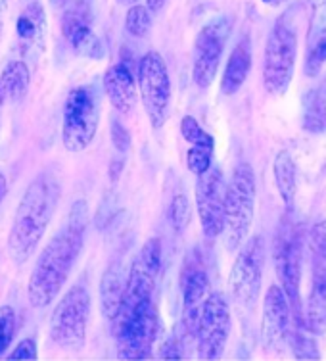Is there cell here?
<instances>
[{"label":"cell","instance_id":"6da1fadb","mask_svg":"<svg viewBox=\"0 0 326 361\" xmlns=\"http://www.w3.org/2000/svg\"><path fill=\"white\" fill-rule=\"evenodd\" d=\"M87 225L89 206L84 200H77L71 206L68 221L50 238L49 244L42 248L41 256L37 257L27 285V298L31 306L41 310L50 306L58 298L83 252Z\"/></svg>","mask_w":326,"mask_h":361},{"label":"cell","instance_id":"7a4b0ae2","mask_svg":"<svg viewBox=\"0 0 326 361\" xmlns=\"http://www.w3.org/2000/svg\"><path fill=\"white\" fill-rule=\"evenodd\" d=\"M62 185L52 169L42 171L29 183L15 209L12 229L8 235V252L15 264L21 265L33 256L42 236L52 223L60 204Z\"/></svg>","mask_w":326,"mask_h":361},{"label":"cell","instance_id":"3957f363","mask_svg":"<svg viewBox=\"0 0 326 361\" xmlns=\"http://www.w3.org/2000/svg\"><path fill=\"white\" fill-rule=\"evenodd\" d=\"M303 227L294 216V209H286L272 236V262L278 283L290 300L294 323L306 321L301 304V271H303Z\"/></svg>","mask_w":326,"mask_h":361},{"label":"cell","instance_id":"277c9868","mask_svg":"<svg viewBox=\"0 0 326 361\" xmlns=\"http://www.w3.org/2000/svg\"><path fill=\"white\" fill-rule=\"evenodd\" d=\"M163 248L160 238H148L140 248L137 257L132 259L131 269L127 275L125 294L119 307L118 317L111 323V329L123 325L127 321L134 319L137 315L144 313L148 307L156 304V285L161 271Z\"/></svg>","mask_w":326,"mask_h":361},{"label":"cell","instance_id":"5b68a950","mask_svg":"<svg viewBox=\"0 0 326 361\" xmlns=\"http://www.w3.org/2000/svg\"><path fill=\"white\" fill-rule=\"evenodd\" d=\"M257 185L253 167L248 161H240L232 171L227 187V204H225V229L222 240L229 252L238 250L248 238L251 223L256 217Z\"/></svg>","mask_w":326,"mask_h":361},{"label":"cell","instance_id":"8992f818","mask_svg":"<svg viewBox=\"0 0 326 361\" xmlns=\"http://www.w3.org/2000/svg\"><path fill=\"white\" fill-rule=\"evenodd\" d=\"M100 123V98L91 85L70 90L62 116V142L68 152H83L96 137Z\"/></svg>","mask_w":326,"mask_h":361},{"label":"cell","instance_id":"52a82bcc","mask_svg":"<svg viewBox=\"0 0 326 361\" xmlns=\"http://www.w3.org/2000/svg\"><path fill=\"white\" fill-rule=\"evenodd\" d=\"M91 317V292L84 285L71 286L56 304L50 317V338L68 352H79L87 342Z\"/></svg>","mask_w":326,"mask_h":361},{"label":"cell","instance_id":"ba28073f","mask_svg":"<svg viewBox=\"0 0 326 361\" xmlns=\"http://www.w3.org/2000/svg\"><path fill=\"white\" fill-rule=\"evenodd\" d=\"M298 60V33L286 18L272 25L263 56V87L272 97H282L290 89Z\"/></svg>","mask_w":326,"mask_h":361},{"label":"cell","instance_id":"9c48e42d","mask_svg":"<svg viewBox=\"0 0 326 361\" xmlns=\"http://www.w3.org/2000/svg\"><path fill=\"white\" fill-rule=\"evenodd\" d=\"M140 102L144 106L146 116L153 131H160L165 126L171 114V77L167 71L163 56L156 50L146 52L140 58L137 68Z\"/></svg>","mask_w":326,"mask_h":361},{"label":"cell","instance_id":"30bf717a","mask_svg":"<svg viewBox=\"0 0 326 361\" xmlns=\"http://www.w3.org/2000/svg\"><path fill=\"white\" fill-rule=\"evenodd\" d=\"M265 267V243L259 235L251 236L238 252L229 275L232 298L244 307H253L261 294Z\"/></svg>","mask_w":326,"mask_h":361},{"label":"cell","instance_id":"8fae6325","mask_svg":"<svg viewBox=\"0 0 326 361\" xmlns=\"http://www.w3.org/2000/svg\"><path fill=\"white\" fill-rule=\"evenodd\" d=\"M230 23L229 18H217L200 29L194 41V58H192V79L201 90L209 89L215 81L222 52L229 41Z\"/></svg>","mask_w":326,"mask_h":361},{"label":"cell","instance_id":"7c38bea8","mask_svg":"<svg viewBox=\"0 0 326 361\" xmlns=\"http://www.w3.org/2000/svg\"><path fill=\"white\" fill-rule=\"evenodd\" d=\"M230 326V306L219 292H211L201 310L200 323L196 331V350L198 357L206 361L219 360L229 342Z\"/></svg>","mask_w":326,"mask_h":361},{"label":"cell","instance_id":"4fadbf2b","mask_svg":"<svg viewBox=\"0 0 326 361\" xmlns=\"http://www.w3.org/2000/svg\"><path fill=\"white\" fill-rule=\"evenodd\" d=\"M227 183L221 167L211 166L196 183V209L200 216L201 233L206 238H217L225 229Z\"/></svg>","mask_w":326,"mask_h":361},{"label":"cell","instance_id":"5bb4252c","mask_svg":"<svg viewBox=\"0 0 326 361\" xmlns=\"http://www.w3.org/2000/svg\"><path fill=\"white\" fill-rule=\"evenodd\" d=\"M209 277L201 254L190 252L182 264L181 290H182V326L188 336L196 338L198 323L206 300L209 298Z\"/></svg>","mask_w":326,"mask_h":361},{"label":"cell","instance_id":"9a60e30c","mask_svg":"<svg viewBox=\"0 0 326 361\" xmlns=\"http://www.w3.org/2000/svg\"><path fill=\"white\" fill-rule=\"evenodd\" d=\"M160 333V310L158 304L148 307L134 319L113 329L118 342L119 360H150L153 344Z\"/></svg>","mask_w":326,"mask_h":361},{"label":"cell","instance_id":"2e32d148","mask_svg":"<svg viewBox=\"0 0 326 361\" xmlns=\"http://www.w3.org/2000/svg\"><path fill=\"white\" fill-rule=\"evenodd\" d=\"M62 33L79 56L91 60L104 58V44L92 29V4L89 2H68L63 6Z\"/></svg>","mask_w":326,"mask_h":361},{"label":"cell","instance_id":"e0dca14e","mask_svg":"<svg viewBox=\"0 0 326 361\" xmlns=\"http://www.w3.org/2000/svg\"><path fill=\"white\" fill-rule=\"evenodd\" d=\"M294 313L290 300L282 286L271 285L263 298V321H261V336L265 346L272 352H284L290 344Z\"/></svg>","mask_w":326,"mask_h":361},{"label":"cell","instance_id":"ac0fdd59","mask_svg":"<svg viewBox=\"0 0 326 361\" xmlns=\"http://www.w3.org/2000/svg\"><path fill=\"white\" fill-rule=\"evenodd\" d=\"M104 92L113 110L127 116L134 110L139 100V81L129 68V63L118 62L110 66L102 79Z\"/></svg>","mask_w":326,"mask_h":361},{"label":"cell","instance_id":"d6986e66","mask_svg":"<svg viewBox=\"0 0 326 361\" xmlns=\"http://www.w3.org/2000/svg\"><path fill=\"white\" fill-rule=\"evenodd\" d=\"M15 39H18V47L23 54L42 52L44 41H46V14L39 2H31L18 16Z\"/></svg>","mask_w":326,"mask_h":361},{"label":"cell","instance_id":"ffe728a7","mask_svg":"<svg viewBox=\"0 0 326 361\" xmlns=\"http://www.w3.org/2000/svg\"><path fill=\"white\" fill-rule=\"evenodd\" d=\"M251 42L248 37H244L242 41L232 49L227 68L222 71L221 77V92L227 97H232L238 90L242 89L246 79L251 71Z\"/></svg>","mask_w":326,"mask_h":361},{"label":"cell","instance_id":"44dd1931","mask_svg":"<svg viewBox=\"0 0 326 361\" xmlns=\"http://www.w3.org/2000/svg\"><path fill=\"white\" fill-rule=\"evenodd\" d=\"M127 277L121 262H113V264L104 271L102 281H100V307L104 317L110 323L118 317L119 307L123 302V294H125Z\"/></svg>","mask_w":326,"mask_h":361},{"label":"cell","instance_id":"7402d4cb","mask_svg":"<svg viewBox=\"0 0 326 361\" xmlns=\"http://www.w3.org/2000/svg\"><path fill=\"white\" fill-rule=\"evenodd\" d=\"M31 85V71L23 60H12L0 73V106L21 102Z\"/></svg>","mask_w":326,"mask_h":361},{"label":"cell","instance_id":"603a6c76","mask_svg":"<svg viewBox=\"0 0 326 361\" xmlns=\"http://www.w3.org/2000/svg\"><path fill=\"white\" fill-rule=\"evenodd\" d=\"M275 173V185H277L280 200L284 204V209H294L296 204V192H298V180H296V161L288 150H280L272 164Z\"/></svg>","mask_w":326,"mask_h":361},{"label":"cell","instance_id":"cb8c5ba5","mask_svg":"<svg viewBox=\"0 0 326 361\" xmlns=\"http://www.w3.org/2000/svg\"><path fill=\"white\" fill-rule=\"evenodd\" d=\"M301 127L303 131L313 135L326 131V79L309 90L303 98Z\"/></svg>","mask_w":326,"mask_h":361},{"label":"cell","instance_id":"d4e9b609","mask_svg":"<svg viewBox=\"0 0 326 361\" xmlns=\"http://www.w3.org/2000/svg\"><path fill=\"white\" fill-rule=\"evenodd\" d=\"M303 315L313 333H326V279H313V288L307 298Z\"/></svg>","mask_w":326,"mask_h":361},{"label":"cell","instance_id":"484cf974","mask_svg":"<svg viewBox=\"0 0 326 361\" xmlns=\"http://www.w3.org/2000/svg\"><path fill=\"white\" fill-rule=\"evenodd\" d=\"M317 334L307 326L306 321H296L291 326L290 346L294 350L296 360H320L319 348H317Z\"/></svg>","mask_w":326,"mask_h":361},{"label":"cell","instance_id":"4316f807","mask_svg":"<svg viewBox=\"0 0 326 361\" xmlns=\"http://www.w3.org/2000/svg\"><path fill=\"white\" fill-rule=\"evenodd\" d=\"M127 33L134 39H142L152 29V10L144 4H132L125 16Z\"/></svg>","mask_w":326,"mask_h":361},{"label":"cell","instance_id":"83f0119b","mask_svg":"<svg viewBox=\"0 0 326 361\" xmlns=\"http://www.w3.org/2000/svg\"><path fill=\"white\" fill-rule=\"evenodd\" d=\"M192 217V206L184 195H175L169 206V221L177 235H182L188 229V223Z\"/></svg>","mask_w":326,"mask_h":361},{"label":"cell","instance_id":"f1b7e54d","mask_svg":"<svg viewBox=\"0 0 326 361\" xmlns=\"http://www.w3.org/2000/svg\"><path fill=\"white\" fill-rule=\"evenodd\" d=\"M213 150L215 146H190L187 152V167L190 173L200 177L213 166Z\"/></svg>","mask_w":326,"mask_h":361},{"label":"cell","instance_id":"f546056e","mask_svg":"<svg viewBox=\"0 0 326 361\" xmlns=\"http://www.w3.org/2000/svg\"><path fill=\"white\" fill-rule=\"evenodd\" d=\"M182 139L190 142V146H215V140L192 116H184L181 119Z\"/></svg>","mask_w":326,"mask_h":361},{"label":"cell","instance_id":"4dcf8cb0","mask_svg":"<svg viewBox=\"0 0 326 361\" xmlns=\"http://www.w3.org/2000/svg\"><path fill=\"white\" fill-rule=\"evenodd\" d=\"M15 310L12 306H0V355L6 352L15 336Z\"/></svg>","mask_w":326,"mask_h":361},{"label":"cell","instance_id":"1f68e13d","mask_svg":"<svg viewBox=\"0 0 326 361\" xmlns=\"http://www.w3.org/2000/svg\"><path fill=\"white\" fill-rule=\"evenodd\" d=\"M325 63H326V37H322V39L313 47L311 54L307 56L306 73L307 75H317Z\"/></svg>","mask_w":326,"mask_h":361},{"label":"cell","instance_id":"d6a6232c","mask_svg":"<svg viewBox=\"0 0 326 361\" xmlns=\"http://www.w3.org/2000/svg\"><path fill=\"white\" fill-rule=\"evenodd\" d=\"M111 145L121 154H127L131 148V135L119 119H113V123H111Z\"/></svg>","mask_w":326,"mask_h":361},{"label":"cell","instance_id":"836d02e7","mask_svg":"<svg viewBox=\"0 0 326 361\" xmlns=\"http://www.w3.org/2000/svg\"><path fill=\"white\" fill-rule=\"evenodd\" d=\"M10 360H23V361H35L39 357L37 354V342L33 338H23L18 346L12 350V354L8 355Z\"/></svg>","mask_w":326,"mask_h":361},{"label":"cell","instance_id":"e575fe53","mask_svg":"<svg viewBox=\"0 0 326 361\" xmlns=\"http://www.w3.org/2000/svg\"><path fill=\"white\" fill-rule=\"evenodd\" d=\"M160 357L161 360H182L184 354H182V344L181 341L173 336L160 348Z\"/></svg>","mask_w":326,"mask_h":361},{"label":"cell","instance_id":"d590c367","mask_svg":"<svg viewBox=\"0 0 326 361\" xmlns=\"http://www.w3.org/2000/svg\"><path fill=\"white\" fill-rule=\"evenodd\" d=\"M169 0H146V6L150 8L152 12H160V10H163V6H165Z\"/></svg>","mask_w":326,"mask_h":361},{"label":"cell","instance_id":"8d00e7d4","mask_svg":"<svg viewBox=\"0 0 326 361\" xmlns=\"http://www.w3.org/2000/svg\"><path fill=\"white\" fill-rule=\"evenodd\" d=\"M6 192H8L6 177H4V173L0 171V204H2V200H4V196H6Z\"/></svg>","mask_w":326,"mask_h":361},{"label":"cell","instance_id":"74e56055","mask_svg":"<svg viewBox=\"0 0 326 361\" xmlns=\"http://www.w3.org/2000/svg\"><path fill=\"white\" fill-rule=\"evenodd\" d=\"M307 2H309V6L313 10H320V8L326 6V0H307Z\"/></svg>","mask_w":326,"mask_h":361},{"label":"cell","instance_id":"f35d334b","mask_svg":"<svg viewBox=\"0 0 326 361\" xmlns=\"http://www.w3.org/2000/svg\"><path fill=\"white\" fill-rule=\"evenodd\" d=\"M261 2H265L267 6H278V4H282L284 0H261Z\"/></svg>","mask_w":326,"mask_h":361},{"label":"cell","instance_id":"ab89813d","mask_svg":"<svg viewBox=\"0 0 326 361\" xmlns=\"http://www.w3.org/2000/svg\"><path fill=\"white\" fill-rule=\"evenodd\" d=\"M50 2H52V6H54V8H63V6H65V2H68V0H50Z\"/></svg>","mask_w":326,"mask_h":361},{"label":"cell","instance_id":"60d3db41","mask_svg":"<svg viewBox=\"0 0 326 361\" xmlns=\"http://www.w3.org/2000/svg\"><path fill=\"white\" fill-rule=\"evenodd\" d=\"M119 4H123V6H132V4H137L139 0H118Z\"/></svg>","mask_w":326,"mask_h":361},{"label":"cell","instance_id":"b9f144b4","mask_svg":"<svg viewBox=\"0 0 326 361\" xmlns=\"http://www.w3.org/2000/svg\"><path fill=\"white\" fill-rule=\"evenodd\" d=\"M0 108H2V106H0Z\"/></svg>","mask_w":326,"mask_h":361}]
</instances>
